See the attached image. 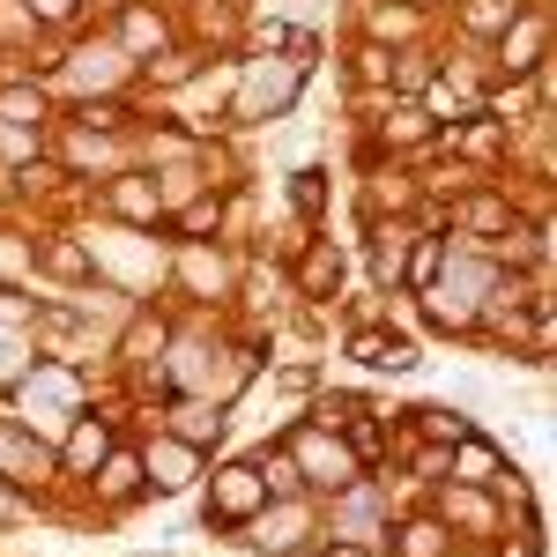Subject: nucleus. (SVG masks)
Masks as SVG:
<instances>
[{
	"label": "nucleus",
	"mask_w": 557,
	"mask_h": 557,
	"mask_svg": "<svg viewBox=\"0 0 557 557\" xmlns=\"http://www.w3.org/2000/svg\"><path fill=\"white\" fill-rule=\"evenodd\" d=\"M38 120H45L38 89H0V127H38Z\"/></svg>",
	"instance_id": "15"
},
{
	"label": "nucleus",
	"mask_w": 557,
	"mask_h": 557,
	"mask_svg": "<svg viewBox=\"0 0 557 557\" xmlns=\"http://www.w3.org/2000/svg\"><path fill=\"white\" fill-rule=\"evenodd\" d=\"M8 513H23V498H15V491H0V520Z\"/></svg>",
	"instance_id": "28"
},
{
	"label": "nucleus",
	"mask_w": 557,
	"mask_h": 557,
	"mask_svg": "<svg viewBox=\"0 0 557 557\" xmlns=\"http://www.w3.org/2000/svg\"><path fill=\"white\" fill-rule=\"evenodd\" d=\"M446 469H454V483H483V491H491V483L506 475V454H498V446H491L483 431H469V438H461V446L446 454Z\"/></svg>",
	"instance_id": "6"
},
{
	"label": "nucleus",
	"mask_w": 557,
	"mask_h": 557,
	"mask_svg": "<svg viewBox=\"0 0 557 557\" xmlns=\"http://www.w3.org/2000/svg\"><path fill=\"white\" fill-rule=\"evenodd\" d=\"M141 469H149V491H186L194 469H201V454L194 446H157V454H141Z\"/></svg>",
	"instance_id": "9"
},
{
	"label": "nucleus",
	"mask_w": 557,
	"mask_h": 557,
	"mask_svg": "<svg viewBox=\"0 0 557 557\" xmlns=\"http://www.w3.org/2000/svg\"><path fill=\"white\" fill-rule=\"evenodd\" d=\"M112 446V424L104 417H75V438H67V469H97Z\"/></svg>",
	"instance_id": "10"
},
{
	"label": "nucleus",
	"mask_w": 557,
	"mask_h": 557,
	"mask_svg": "<svg viewBox=\"0 0 557 557\" xmlns=\"http://www.w3.org/2000/svg\"><path fill=\"white\" fill-rule=\"evenodd\" d=\"M349 357H357L364 372H409V364H417V343L394 335V327H357V335H349Z\"/></svg>",
	"instance_id": "5"
},
{
	"label": "nucleus",
	"mask_w": 557,
	"mask_h": 557,
	"mask_svg": "<svg viewBox=\"0 0 557 557\" xmlns=\"http://www.w3.org/2000/svg\"><path fill=\"white\" fill-rule=\"evenodd\" d=\"M446 454H454V446H424V454H417V475H424V483H438V469H446Z\"/></svg>",
	"instance_id": "25"
},
{
	"label": "nucleus",
	"mask_w": 557,
	"mask_h": 557,
	"mask_svg": "<svg viewBox=\"0 0 557 557\" xmlns=\"http://www.w3.org/2000/svg\"><path fill=\"white\" fill-rule=\"evenodd\" d=\"M141 491H149L141 454H127V446H104V461H97V498H104V506H134Z\"/></svg>",
	"instance_id": "4"
},
{
	"label": "nucleus",
	"mask_w": 557,
	"mask_h": 557,
	"mask_svg": "<svg viewBox=\"0 0 557 557\" xmlns=\"http://www.w3.org/2000/svg\"><path fill=\"white\" fill-rule=\"evenodd\" d=\"M394 557H446V520H409Z\"/></svg>",
	"instance_id": "14"
},
{
	"label": "nucleus",
	"mask_w": 557,
	"mask_h": 557,
	"mask_svg": "<svg viewBox=\"0 0 557 557\" xmlns=\"http://www.w3.org/2000/svg\"><path fill=\"white\" fill-rule=\"evenodd\" d=\"M513 15H520V0H469V30L475 38H498Z\"/></svg>",
	"instance_id": "16"
},
{
	"label": "nucleus",
	"mask_w": 557,
	"mask_h": 557,
	"mask_svg": "<svg viewBox=\"0 0 557 557\" xmlns=\"http://www.w3.org/2000/svg\"><path fill=\"white\" fill-rule=\"evenodd\" d=\"M178 431H186V438L201 446L209 431H223V417H215V409H201V401H186V409H178Z\"/></svg>",
	"instance_id": "21"
},
{
	"label": "nucleus",
	"mask_w": 557,
	"mask_h": 557,
	"mask_svg": "<svg viewBox=\"0 0 557 557\" xmlns=\"http://www.w3.org/2000/svg\"><path fill=\"white\" fill-rule=\"evenodd\" d=\"M283 454H290V469L312 475L320 491H357V483H364V475H357L364 461H357L349 438H335L327 424H290L283 431Z\"/></svg>",
	"instance_id": "1"
},
{
	"label": "nucleus",
	"mask_w": 557,
	"mask_h": 557,
	"mask_svg": "<svg viewBox=\"0 0 557 557\" xmlns=\"http://www.w3.org/2000/svg\"><path fill=\"white\" fill-rule=\"evenodd\" d=\"M268 506V483H260V461H238V469L215 475L209 491V528H246V520Z\"/></svg>",
	"instance_id": "2"
},
{
	"label": "nucleus",
	"mask_w": 557,
	"mask_h": 557,
	"mask_svg": "<svg viewBox=\"0 0 557 557\" xmlns=\"http://www.w3.org/2000/svg\"><path fill=\"white\" fill-rule=\"evenodd\" d=\"M320 557H380V550H364V543H327Z\"/></svg>",
	"instance_id": "27"
},
{
	"label": "nucleus",
	"mask_w": 557,
	"mask_h": 557,
	"mask_svg": "<svg viewBox=\"0 0 557 557\" xmlns=\"http://www.w3.org/2000/svg\"><path fill=\"white\" fill-rule=\"evenodd\" d=\"M290 201H298V215H312V223H320V209H327V178H320V172H298V178H290Z\"/></svg>",
	"instance_id": "18"
},
{
	"label": "nucleus",
	"mask_w": 557,
	"mask_h": 557,
	"mask_svg": "<svg viewBox=\"0 0 557 557\" xmlns=\"http://www.w3.org/2000/svg\"><path fill=\"white\" fill-rule=\"evenodd\" d=\"M45 268H52V275H75V283H83V275H89V253L75 246V238H52V246H45Z\"/></svg>",
	"instance_id": "17"
},
{
	"label": "nucleus",
	"mask_w": 557,
	"mask_h": 557,
	"mask_svg": "<svg viewBox=\"0 0 557 557\" xmlns=\"http://www.w3.org/2000/svg\"><path fill=\"white\" fill-rule=\"evenodd\" d=\"M120 38H127V52H157L164 45V15L157 8H127L120 15Z\"/></svg>",
	"instance_id": "13"
},
{
	"label": "nucleus",
	"mask_w": 557,
	"mask_h": 557,
	"mask_svg": "<svg viewBox=\"0 0 557 557\" xmlns=\"http://www.w3.org/2000/svg\"><path fill=\"white\" fill-rule=\"evenodd\" d=\"M335 290H343V253H335V238H320V246L305 253V268H298V298L335 305Z\"/></svg>",
	"instance_id": "7"
},
{
	"label": "nucleus",
	"mask_w": 557,
	"mask_h": 557,
	"mask_svg": "<svg viewBox=\"0 0 557 557\" xmlns=\"http://www.w3.org/2000/svg\"><path fill=\"white\" fill-rule=\"evenodd\" d=\"M215 215H223V194H209V201H194V209H186V215H178V223H172V231H209V223H215Z\"/></svg>",
	"instance_id": "23"
},
{
	"label": "nucleus",
	"mask_w": 557,
	"mask_h": 557,
	"mask_svg": "<svg viewBox=\"0 0 557 557\" xmlns=\"http://www.w3.org/2000/svg\"><path fill=\"white\" fill-rule=\"evenodd\" d=\"M23 8H30V15H45V23H67V15H75V0H23Z\"/></svg>",
	"instance_id": "26"
},
{
	"label": "nucleus",
	"mask_w": 557,
	"mask_h": 557,
	"mask_svg": "<svg viewBox=\"0 0 557 557\" xmlns=\"http://www.w3.org/2000/svg\"><path fill=\"white\" fill-rule=\"evenodd\" d=\"M446 513H461L469 528H483V520H491V498H483V483H469L461 498H446Z\"/></svg>",
	"instance_id": "22"
},
{
	"label": "nucleus",
	"mask_w": 557,
	"mask_h": 557,
	"mask_svg": "<svg viewBox=\"0 0 557 557\" xmlns=\"http://www.w3.org/2000/svg\"><path fill=\"white\" fill-rule=\"evenodd\" d=\"M380 134H386V141H431V112H417V104H409V112H394Z\"/></svg>",
	"instance_id": "20"
},
{
	"label": "nucleus",
	"mask_w": 557,
	"mask_h": 557,
	"mask_svg": "<svg viewBox=\"0 0 557 557\" xmlns=\"http://www.w3.org/2000/svg\"><path fill=\"white\" fill-rule=\"evenodd\" d=\"M543 60H550V30H543V15L520 8L513 23L498 30V67H506V75H535Z\"/></svg>",
	"instance_id": "3"
},
{
	"label": "nucleus",
	"mask_w": 557,
	"mask_h": 557,
	"mask_svg": "<svg viewBox=\"0 0 557 557\" xmlns=\"http://www.w3.org/2000/svg\"><path fill=\"white\" fill-rule=\"evenodd\" d=\"M112 209L134 215V223H149V231L164 223V209H157V186H141V178H120V186H112Z\"/></svg>",
	"instance_id": "12"
},
{
	"label": "nucleus",
	"mask_w": 557,
	"mask_h": 557,
	"mask_svg": "<svg viewBox=\"0 0 557 557\" xmlns=\"http://www.w3.org/2000/svg\"><path fill=\"white\" fill-rule=\"evenodd\" d=\"M357 75H364V83H386V75H394L386 45H364V52H357Z\"/></svg>",
	"instance_id": "24"
},
{
	"label": "nucleus",
	"mask_w": 557,
	"mask_h": 557,
	"mask_svg": "<svg viewBox=\"0 0 557 557\" xmlns=\"http://www.w3.org/2000/svg\"><path fill=\"white\" fill-rule=\"evenodd\" d=\"M349 417H364V401H357V394H320V409H312V424H327V431H343Z\"/></svg>",
	"instance_id": "19"
},
{
	"label": "nucleus",
	"mask_w": 557,
	"mask_h": 557,
	"mask_svg": "<svg viewBox=\"0 0 557 557\" xmlns=\"http://www.w3.org/2000/svg\"><path fill=\"white\" fill-rule=\"evenodd\" d=\"M438 260H446V231H424L409 253H401V290H438Z\"/></svg>",
	"instance_id": "8"
},
{
	"label": "nucleus",
	"mask_w": 557,
	"mask_h": 557,
	"mask_svg": "<svg viewBox=\"0 0 557 557\" xmlns=\"http://www.w3.org/2000/svg\"><path fill=\"white\" fill-rule=\"evenodd\" d=\"M409 424H417V431H424V438H431V446H461V438H469V417H461V409H409Z\"/></svg>",
	"instance_id": "11"
}]
</instances>
